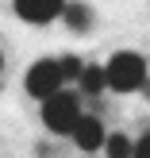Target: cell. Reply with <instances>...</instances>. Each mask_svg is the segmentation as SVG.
<instances>
[{
    "mask_svg": "<svg viewBox=\"0 0 150 158\" xmlns=\"http://www.w3.org/2000/svg\"><path fill=\"white\" fill-rule=\"evenodd\" d=\"M135 158H150V131H146V135L135 143Z\"/></svg>",
    "mask_w": 150,
    "mask_h": 158,
    "instance_id": "10",
    "label": "cell"
},
{
    "mask_svg": "<svg viewBox=\"0 0 150 158\" xmlns=\"http://www.w3.org/2000/svg\"><path fill=\"white\" fill-rule=\"evenodd\" d=\"M73 143L81 147L85 154H92L96 147H104V143H108V131H104V123H100L96 116L85 112L81 120H77V127H73Z\"/></svg>",
    "mask_w": 150,
    "mask_h": 158,
    "instance_id": "4",
    "label": "cell"
},
{
    "mask_svg": "<svg viewBox=\"0 0 150 158\" xmlns=\"http://www.w3.org/2000/svg\"><path fill=\"white\" fill-rule=\"evenodd\" d=\"M62 19H66V27L77 31V35H85V31L92 27V12L85 4H66V8H62Z\"/></svg>",
    "mask_w": 150,
    "mask_h": 158,
    "instance_id": "6",
    "label": "cell"
},
{
    "mask_svg": "<svg viewBox=\"0 0 150 158\" xmlns=\"http://www.w3.org/2000/svg\"><path fill=\"white\" fill-rule=\"evenodd\" d=\"M23 85H27V93L35 100H50L54 93H62V85H66V77H62L58 62H35V66L27 69V77H23Z\"/></svg>",
    "mask_w": 150,
    "mask_h": 158,
    "instance_id": "3",
    "label": "cell"
},
{
    "mask_svg": "<svg viewBox=\"0 0 150 158\" xmlns=\"http://www.w3.org/2000/svg\"><path fill=\"white\" fill-rule=\"evenodd\" d=\"M58 69H62V77H66V81H77V77H81V62L73 58V54H66V58H58Z\"/></svg>",
    "mask_w": 150,
    "mask_h": 158,
    "instance_id": "9",
    "label": "cell"
},
{
    "mask_svg": "<svg viewBox=\"0 0 150 158\" xmlns=\"http://www.w3.org/2000/svg\"><path fill=\"white\" fill-rule=\"evenodd\" d=\"M104 154L108 158H135V139H127V135H108Z\"/></svg>",
    "mask_w": 150,
    "mask_h": 158,
    "instance_id": "8",
    "label": "cell"
},
{
    "mask_svg": "<svg viewBox=\"0 0 150 158\" xmlns=\"http://www.w3.org/2000/svg\"><path fill=\"white\" fill-rule=\"evenodd\" d=\"M77 81H81V93H89V97H96V93L108 89V73H104V66H85Z\"/></svg>",
    "mask_w": 150,
    "mask_h": 158,
    "instance_id": "7",
    "label": "cell"
},
{
    "mask_svg": "<svg viewBox=\"0 0 150 158\" xmlns=\"http://www.w3.org/2000/svg\"><path fill=\"white\" fill-rule=\"evenodd\" d=\"M104 73H108V89L112 93H139L146 85V62L135 50H120V54H112Z\"/></svg>",
    "mask_w": 150,
    "mask_h": 158,
    "instance_id": "1",
    "label": "cell"
},
{
    "mask_svg": "<svg viewBox=\"0 0 150 158\" xmlns=\"http://www.w3.org/2000/svg\"><path fill=\"white\" fill-rule=\"evenodd\" d=\"M81 100H77V93H54L50 100H43V123L46 131H54V135H73L77 120H81Z\"/></svg>",
    "mask_w": 150,
    "mask_h": 158,
    "instance_id": "2",
    "label": "cell"
},
{
    "mask_svg": "<svg viewBox=\"0 0 150 158\" xmlns=\"http://www.w3.org/2000/svg\"><path fill=\"white\" fill-rule=\"evenodd\" d=\"M0 69H4V54H0Z\"/></svg>",
    "mask_w": 150,
    "mask_h": 158,
    "instance_id": "11",
    "label": "cell"
},
{
    "mask_svg": "<svg viewBox=\"0 0 150 158\" xmlns=\"http://www.w3.org/2000/svg\"><path fill=\"white\" fill-rule=\"evenodd\" d=\"M62 8H66V0H15V12L27 23H50L62 15Z\"/></svg>",
    "mask_w": 150,
    "mask_h": 158,
    "instance_id": "5",
    "label": "cell"
}]
</instances>
